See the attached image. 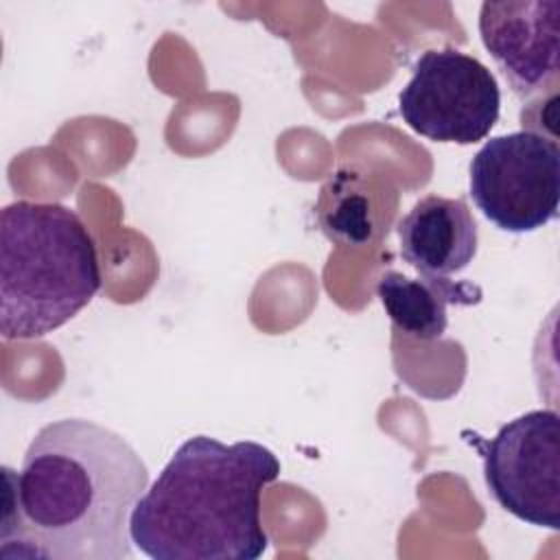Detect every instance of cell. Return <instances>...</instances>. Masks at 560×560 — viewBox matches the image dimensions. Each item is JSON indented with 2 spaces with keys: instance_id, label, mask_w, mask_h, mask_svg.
<instances>
[{
  "instance_id": "cell-1",
  "label": "cell",
  "mask_w": 560,
  "mask_h": 560,
  "mask_svg": "<svg viewBox=\"0 0 560 560\" xmlns=\"http://www.w3.org/2000/svg\"><path fill=\"white\" fill-rule=\"evenodd\" d=\"M2 558L125 560L147 464L116 431L83 418L42 427L20 472L4 468Z\"/></svg>"
},
{
  "instance_id": "cell-2",
  "label": "cell",
  "mask_w": 560,
  "mask_h": 560,
  "mask_svg": "<svg viewBox=\"0 0 560 560\" xmlns=\"http://www.w3.org/2000/svg\"><path fill=\"white\" fill-rule=\"evenodd\" d=\"M278 477L258 442L188 438L133 505L131 540L153 560H256L269 542L260 494Z\"/></svg>"
},
{
  "instance_id": "cell-3",
  "label": "cell",
  "mask_w": 560,
  "mask_h": 560,
  "mask_svg": "<svg viewBox=\"0 0 560 560\" xmlns=\"http://www.w3.org/2000/svg\"><path fill=\"white\" fill-rule=\"evenodd\" d=\"M101 289L96 243L81 217L20 199L0 212V332L37 339L85 308Z\"/></svg>"
},
{
  "instance_id": "cell-4",
  "label": "cell",
  "mask_w": 560,
  "mask_h": 560,
  "mask_svg": "<svg viewBox=\"0 0 560 560\" xmlns=\"http://www.w3.org/2000/svg\"><path fill=\"white\" fill-rule=\"evenodd\" d=\"M470 197L503 232H534L558 217L560 149L538 131L490 138L470 162Z\"/></svg>"
},
{
  "instance_id": "cell-5",
  "label": "cell",
  "mask_w": 560,
  "mask_h": 560,
  "mask_svg": "<svg viewBox=\"0 0 560 560\" xmlns=\"http://www.w3.org/2000/svg\"><path fill=\"white\" fill-rule=\"evenodd\" d=\"M398 112L409 129L435 140L472 144L499 120L497 77L477 57L457 48H431L418 57L398 94Z\"/></svg>"
},
{
  "instance_id": "cell-6",
  "label": "cell",
  "mask_w": 560,
  "mask_h": 560,
  "mask_svg": "<svg viewBox=\"0 0 560 560\" xmlns=\"http://www.w3.org/2000/svg\"><path fill=\"white\" fill-rule=\"evenodd\" d=\"M492 499L527 525L560 527V418L534 409L505 422L494 438L475 440Z\"/></svg>"
},
{
  "instance_id": "cell-7",
  "label": "cell",
  "mask_w": 560,
  "mask_h": 560,
  "mask_svg": "<svg viewBox=\"0 0 560 560\" xmlns=\"http://www.w3.org/2000/svg\"><path fill=\"white\" fill-rule=\"evenodd\" d=\"M479 35L512 92L521 101L558 85L560 2L488 0L479 11Z\"/></svg>"
},
{
  "instance_id": "cell-8",
  "label": "cell",
  "mask_w": 560,
  "mask_h": 560,
  "mask_svg": "<svg viewBox=\"0 0 560 560\" xmlns=\"http://www.w3.org/2000/svg\"><path fill=\"white\" fill-rule=\"evenodd\" d=\"M402 258L427 276H453L477 256L479 232L466 199L427 195L396 225Z\"/></svg>"
},
{
  "instance_id": "cell-9",
  "label": "cell",
  "mask_w": 560,
  "mask_h": 560,
  "mask_svg": "<svg viewBox=\"0 0 560 560\" xmlns=\"http://www.w3.org/2000/svg\"><path fill=\"white\" fill-rule=\"evenodd\" d=\"M376 295L394 328L418 341H431L440 339L448 326L446 308L451 304H477L481 289L466 280H448L446 276L420 273L409 278L387 269L378 276Z\"/></svg>"
},
{
  "instance_id": "cell-10",
  "label": "cell",
  "mask_w": 560,
  "mask_h": 560,
  "mask_svg": "<svg viewBox=\"0 0 560 560\" xmlns=\"http://www.w3.org/2000/svg\"><path fill=\"white\" fill-rule=\"evenodd\" d=\"M315 214L322 232L341 245H370L387 232L392 214L376 210V195L365 173L337 171L319 190Z\"/></svg>"
}]
</instances>
